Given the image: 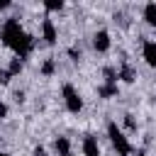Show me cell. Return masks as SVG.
<instances>
[{
    "mask_svg": "<svg viewBox=\"0 0 156 156\" xmlns=\"http://www.w3.org/2000/svg\"><path fill=\"white\" fill-rule=\"evenodd\" d=\"M93 46H95V51H100V54H105V51L110 49V34H107L105 29H100V32H95V37H93Z\"/></svg>",
    "mask_w": 156,
    "mask_h": 156,
    "instance_id": "obj_4",
    "label": "cell"
},
{
    "mask_svg": "<svg viewBox=\"0 0 156 156\" xmlns=\"http://www.w3.org/2000/svg\"><path fill=\"white\" fill-rule=\"evenodd\" d=\"M124 124H127V129H136V122L132 115H124Z\"/></svg>",
    "mask_w": 156,
    "mask_h": 156,
    "instance_id": "obj_17",
    "label": "cell"
},
{
    "mask_svg": "<svg viewBox=\"0 0 156 156\" xmlns=\"http://www.w3.org/2000/svg\"><path fill=\"white\" fill-rule=\"evenodd\" d=\"M83 154H85V156H100V149H98V139H95V136H85V141H83Z\"/></svg>",
    "mask_w": 156,
    "mask_h": 156,
    "instance_id": "obj_7",
    "label": "cell"
},
{
    "mask_svg": "<svg viewBox=\"0 0 156 156\" xmlns=\"http://www.w3.org/2000/svg\"><path fill=\"white\" fill-rule=\"evenodd\" d=\"M44 154H46L44 146H37V149H34V156H44Z\"/></svg>",
    "mask_w": 156,
    "mask_h": 156,
    "instance_id": "obj_20",
    "label": "cell"
},
{
    "mask_svg": "<svg viewBox=\"0 0 156 156\" xmlns=\"http://www.w3.org/2000/svg\"><path fill=\"white\" fill-rule=\"evenodd\" d=\"M7 7H10V2H7V0H0V12H2V10H7Z\"/></svg>",
    "mask_w": 156,
    "mask_h": 156,
    "instance_id": "obj_21",
    "label": "cell"
},
{
    "mask_svg": "<svg viewBox=\"0 0 156 156\" xmlns=\"http://www.w3.org/2000/svg\"><path fill=\"white\" fill-rule=\"evenodd\" d=\"M22 68H24V63H22V58H17V56H15V58L10 61V68H7V71H10L12 76H17V73H22Z\"/></svg>",
    "mask_w": 156,
    "mask_h": 156,
    "instance_id": "obj_12",
    "label": "cell"
},
{
    "mask_svg": "<svg viewBox=\"0 0 156 156\" xmlns=\"http://www.w3.org/2000/svg\"><path fill=\"white\" fill-rule=\"evenodd\" d=\"M98 95L105 98V100H107V98H115V95H117V83H105V85H100V88H98Z\"/></svg>",
    "mask_w": 156,
    "mask_h": 156,
    "instance_id": "obj_10",
    "label": "cell"
},
{
    "mask_svg": "<svg viewBox=\"0 0 156 156\" xmlns=\"http://www.w3.org/2000/svg\"><path fill=\"white\" fill-rule=\"evenodd\" d=\"M141 54H144L146 63H149L151 68H156V41H144V49H141Z\"/></svg>",
    "mask_w": 156,
    "mask_h": 156,
    "instance_id": "obj_6",
    "label": "cell"
},
{
    "mask_svg": "<svg viewBox=\"0 0 156 156\" xmlns=\"http://www.w3.org/2000/svg\"><path fill=\"white\" fill-rule=\"evenodd\" d=\"M68 156H73V154H68Z\"/></svg>",
    "mask_w": 156,
    "mask_h": 156,
    "instance_id": "obj_24",
    "label": "cell"
},
{
    "mask_svg": "<svg viewBox=\"0 0 156 156\" xmlns=\"http://www.w3.org/2000/svg\"><path fill=\"white\" fill-rule=\"evenodd\" d=\"M41 34H44V41H46V44H56V39H58L56 27H54L51 20H44V22H41Z\"/></svg>",
    "mask_w": 156,
    "mask_h": 156,
    "instance_id": "obj_5",
    "label": "cell"
},
{
    "mask_svg": "<svg viewBox=\"0 0 156 156\" xmlns=\"http://www.w3.org/2000/svg\"><path fill=\"white\" fill-rule=\"evenodd\" d=\"M54 149H56L58 156H68V154H71V141H68L66 136H58V139L54 141Z\"/></svg>",
    "mask_w": 156,
    "mask_h": 156,
    "instance_id": "obj_8",
    "label": "cell"
},
{
    "mask_svg": "<svg viewBox=\"0 0 156 156\" xmlns=\"http://www.w3.org/2000/svg\"><path fill=\"white\" fill-rule=\"evenodd\" d=\"M107 134H110V141H112V146L117 149V154H119V156H129V154H132V146H129L127 136L122 134V129H119L115 122H110V124H107Z\"/></svg>",
    "mask_w": 156,
    "mask_h": 156,
    "instance_id": "obj_2",
    "label": "cell"
},
{
    "mask_svg": "<svg viewBox=\"0 0 156 156\" xmlns=\"http://www.w3.org/2000/svg\"><path fill=\"white\" fill-rule=\"evenodd\" d=\"M134 156H144V149H139V151H134Z\"/></svg>",
    "mask_w": 156,
    "mask_h": 156,
    "instance_id": "obj_22",
    "label": "cell"
},
{
    "mask_svg": "<svg viewBox=\"0 0 156 156\" xmlns=\"http://www.w3.org/2000/svg\"><path fill=\"white\" fill-rule=\"evenodd\" d=\"M68 56H71L73 61H78V51H76V49H68Z\"/></svg>",
    "mask_w": 156,
    "mask_h": 156,
    "instance_id": "obj_19",
    "label": "cell"
},
{
    "mask_svg": "<svg viewBox=\"0 0 156 156\" xmlns=\"http://www.w3.org/2000/svg\"><path fill=\"white\" fill-rule=\"evenodd\" d=\"M44 156H46V154H44Z\"/></svg>",
    "mask_w": 156,
    "mask_h": 156,
    "instance_id": "obj_25",
    "label": "cell"
},
{
    "mask_svg": "<svg viewBox=\"0 0 156 156\" xmlns=\"http://www.w3.org/2000/svg\"><path fill=\"white\" fill-rule=\"evenodd\" d=\"M61 93H63V102H66V110L68 112H80L83 110V98L78 95V90L71 85V83H63V88H61Z\"/></svg>",
    "mask_w": 156,
    "mask_h": 156,
    "instance_id": "obj_3",
    "label": "cell"
},
{
    "mask_svg": "<svg viewBox=\"0 0 156 156\" xmlns=\"http://www.w3.org/2000/svg\"><path fill=\"white\" fill-rule=\"evenodd\" d=\"M10 80H12V73H10L7 68H2V71H0V83H2V85H7Z\"/></svg>",
    "mask_w": 156,
    "mask_h": 156,
    "instance_id": "obj_16",
    "label": "cell"
},
{
    "mask_svg": "<svg viewBox=\"0 0 156 156\" xmlns=\"http://www.w3.org/2000/svg\"><path fill=\"white\" fill-rule=\"evenodd\" d=\"M102 76H105V83H117V71H115L112 66H105Z\"/></svg>",
    "mask_w": 156,
    "mask_h": 156,
    "instance_id": "obj_14",
    "label": "cell"
},
{
    "mask_svg": "<svg viewBox=\"0 0 156 156\" xmlns=\"http://www.w3.org/2000/svg\"><path fill=\"white\" fill-rule=\"evenodd\" d=\"M144 20H146L151 27H156V2H149V5L144 7Z\"/></svg>",
    "mask_w": 156,
    "mask_h": 156,
    "instance_id": "obj_11",
    "label": "cell"
},
{
    "mask_svg": "<svg viewBox=\"0 0 156 156\" xmlns=\"http://www.w3.org/2000/svg\"><path fill=\"white\" fill-rule=\"evenodd\" d=\"M54 71H56V63H54V58H46V61L41 63V73L49 78V76H54Z\"/></svg>",
    "mask_w": 156,
    "mask_h": 156,
    "instance_id": "obj_13",
    "label": "cell"
},
{
    "mask_svg": "<svg viewBox=\"0 0 156 156\" xmlns=\"http://www.w3.org/2000/svg\"><path fill=\"white\" fill-rule=\"evenodd\" d=\"M117 78H122L124 83H134V78H136V73H134V68H132L129 63H122V68H119V73H117Z\"/></svg>",
    "mask_w": 156,
    "mask_h": 156,
    "instance_id": "obj_9",
    "label": "cell"
},
{
    "mask_svg": "<svg viewBox=\"0 0 156 156\" xmlns=\"http://www.w3.org/2000/svg\"><path fill=\"white\" fill-rule=\"evenodd\" d=\"M0 156H10V154H5V151H0Z\"/></svg>",
    "mask_w": 156,
    "mask_h": 156,
    "instance_id": "obj_23",
    "label": "cell"
},
{
    "mask_svg": "<svg viewBox=\"0 0 156 156\" xmlns=\"http://www.w3.org/2000/svg\"><path fill=\"white\" fill-rule=\"evenodd\" d=\"M5 117H7V105L0 102V119H5Z\"/></svg>",
    "mask_w": 156,
    "mask_h": 156,
    "instance_id": "obj_18",
    "label": "cell"
},
{
    "mask_svg": "<svg viewBox=\"0 0 156 156\" xmlns=\"http://www.w3.org/2000/svg\"><path fill=\"white\" fill-rule=\"evenodd\" d=\"M44 7H46L49 12H56V10H63V0H46V2H44Z\"/></svg>",
    "mask_w": 156,
    "mask_h": 156,
    "instance_id": "obj_15",
    "label": "cell"
},
{
    "mask_svg": "<svg viewBox=\"0 0 156 156\" xmlns=\"http://www.w3.org/2000/svg\"><path fill=\"white\" fill-rule=\"evenodd\" d=\"M0 37H2V44L10 46V49L17 54V58H27L29 51L34 49V37L27 34V32L22 29L20 20H15V17H10V20L2 24Z\"/></svg>",
    "mask_w": 156,
    "mask_h": 156,
    "instance_id": "obj_1",
    "label": "cell"
}]
</instances>
